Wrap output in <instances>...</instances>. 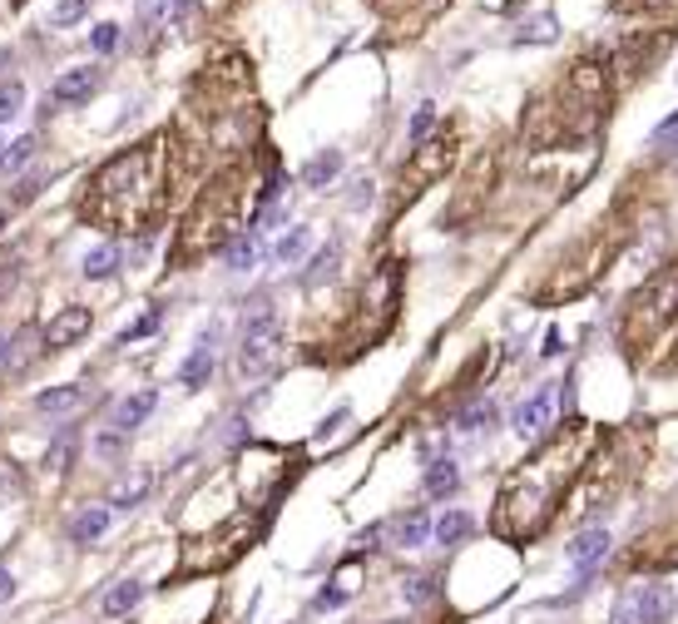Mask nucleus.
Masks as SVG:
<instances>
[{"instance_id": "obj_18", "label": "nucleus", "mask_w": 678, "mask_h": 624, "mask_svg": "<svg viewBox=\"0 0 678 624\" xmlns=\"http://www.w3.org/2000/svg\"><path fill=\"white\" fill-rule=\"evenodd\" d=\"M114 268H119V248L114 243H100V248L84 253V278H110Z\"/></svg>"}, {"instance_id": "obj_14", "label": "nucleus", "mask_w": 678, "mask_h": 624, "mask_svg": "<svg viewBox=\"0 0 678 624\" xmlns=\"http://www.w3.org/2000/svg\"><path fill=\"white\" fill-rule=\"evenodd\" d=\"M104 531H110V511H104V505H94V511H80L75 521H70V541H75V545L100 541Z\"/></svg>"}, {"instance_id": "obj_32", "label": "nucleus", "mask_w": 678, "mask_h": 624, "mask_svg": "<svg viewBox=\"0 0 678 624\" xmlns=\"http://www.w3.org/2000/svg\"><path fill=\"white\" fill-rule=\"evenodd\" d=\"M431 124H436V110H431V104H421V110H416V120H411V144H421V139H426V130H431Z\"/></svg>"}, {"instance_id": "obj_31", "label": "nucleus", "mask_w": 678, "mask_h": 624, "mask_svg": "<svg viewBox=\"0 0 678 624\" xmlns=\"http://www.w3.org/2000/svg\"><path fill=\"white\" fill-rule=\"evenodd\" d=\"M164 10H168V0H139V25H144V30H158Z\"/></svg>"}, {"instance_id": "obj_33", "label": "nucleus", "mask_w": 678, "mask_h": 624, "mask_svg": "<svg viewBox=\"0 0 678 624\" xmlns=\"http://www.w3.org/2000/svg\"><path fill=\"white\" fill-rule=\"evenodd\" d=\"M491 421H495V407H475L461 417V431H481V427H491Z\"/></svg>"}, {"instance_id": "obj_13", "label": "nucleus", "mask_w": 678, "mask_h": 624, "mask_svg": "<svg viewBox=\"0 0 678 624\" xmlns=\"http://www.w3.org/2000/svg\"><path fill=\"white\" fill-rule=\"evenodd\" d=\"M84 397H90L84 387H50V391H40V397H35V411H40V417H55V411H75V407H84Z\"/></svg>"}, {"instance_id": "obj_8", "label": "nucleus", "mask_w": 678, "mask_h": 624, "mask_svg": "<svg viewBox=\"0 0 678 624\" xmlns=\"http://www.w3.org/2000/svg\"><path fill=\"white\" fill-rule=\"evenodd\" d=\"M100 84H104L100 70H94V65H80V70H70V75L55 80L50 104H70V110H80V104H90L94 94H100Z\"/></svg>"}, {"instance_id": "obj_11", "label": "nucleus", "mask_w": 678, "mask_h": 624, "mask_svg": "<svg viewBox=\"0 0 678 624\" xmlns=\"http://www.w3.org/2000/svg\"><path fill=\"white\" fill-rule=\"evenodd\" d=\"M158 407V391L154 387H144V391H134L129 401H119V407H114V431H119V437H129L134 427H139L144 417H149V411Z\"/></svg>"}, {"instance_id": "obj_36", "label": "nucleus", "mask_w": 678, "mask_h": 624, "mask_svg": "<svg viewBox=\"0 0 678 624\" xmlns=\"http://www.w3.org/2000/svg\"><path fill=\"white\" fill-rule=\"evenodd\" d=\"M15 595V580H10V570H0V600Z\"/></svg>"}, {"instance_id": "obj_10", "label": "nucleus", "mask_w": 678, "mask_h": 624, "mask_svg": "<svg viewBox=\"0 0 678 624\" xmlns=\"http://www.w3.org/2000/svg\"><path fill=\"white\" fill-rule=\"evenodd\" d=\"M90 327H94L90 308H65V312L55 317V322L45 327V347H70V342H80Z\"/></svg>"}, {"instance_id": "obj_23", "label": "nucleus", "mask_w": 678, "mask_h": 624, "mask_svg": "<svg viewBox=\"0 0 678 624\" xmlns=\"http://www.w3.org/2000/svg\"><path fill=\"white\" fill-rule=\"evenodd\" d=\"M224 253H228V268H253V253H258V234H238V238H228L224 243Z\"/></svg>"}, {"instance_id": "obj_6", "label": "nucleus", "mask_w": 678, "mask_h": 624, "mask_svg": "<svg viewBox=\"0 0 678 624\" xmlns=\"http://www.w3.org/2000/svg\"><path fill=\"white\" fill-rule=\"evenodd\" d=\"M673 610V595L669 585H659V580H639V585H629L619 595V605H614L609 624H664V615Z\"/></svg>"}, {"instance_id": "obj_24", "label": "nucleus", "mask_w": 678, "mask_h": 624, "mask_svg": "<svg viewBox=\"0 0 678 624\" xmlns=\"http://www.w3.org/2000/svg\"><path fill=\"white\" fill-rule=\"evenodd\" d=\"M30 154H35V139H15V144H5V154H0V168H5V174H15V168H25Z\"/></svg>"}, {"instance_id": "obj_17", "label": "nucleus", "mask_w": 678, "mask_h": 624, "mask_svg": "<svg viewBox=\"0 0 678 624\" xmlns=\"http://www.w3.org/2000/svg\"><path fill=\"white\" fill-rule=\"evenodd\" d=\"M426 531H431V521H426V511H411V515H401L396 525H391V535H396V545H421L426 541Z\"/></svg>"}, {"instance_id": "obj_19", "label": "nucleus", "mask_w": 678, "mask_h": 624, "mask_svg": "<svg viewBox=\"0 0 678 624\" xmlns=\"http://www.w3.org/2000/svg\"><path fill=\"white\" fill-rule=\"evenodd\" d=\"M337 168H342V154H337V149H327V154H317L312 164L302 168V184H307V188H322L327 178H337Z\"/></svg>"}, {"instance_id": "obj_25", "label": "nucleus", "mask_w": 678, "mask_h": 624, "mask_svg": "<svg viewBox=\"0 0 678 624\" xmlns=\"http://www.w3.org/2000/svg\"><path fill=\"white\" fill-rule=\"evenodd\" d=\"M90 45L100 50V55H114V50H119V25H114V20H104V25H94Z\"/></svg>"}, {"instance_id": "obj_5", "label": "nucleus", "mask_w": 678, "mask_h": 624, "mask_svg": "<svg viewBox=\"0 0 678 624\" xmlns=\"http://www.w3.org/2000/svg\"><path fill=\"white\" fill-rule=\"evenodd\" d=\"M272 352H278V312H272L268 302H258V308L248 312V327H243V352H238L243 377L268 372Z\"/></svg>"}, {"instance_id": "obj_20", "label": "nucleus", "mask_w": 678, "mask_h": 624, "mask_svg": "<svg viewBox=\"0 0 678 624\" xmlns=\"http://www.w3.org/2000/svg\"><path fill=\"white\" fill-rule=\"evenodd\" d=\"M144 600V585L139 580H124V585H114L110 595H104V615H124V610H134Z\"/></svg>"}, {"instance_id": "obj_37", "label": "nucleus", "mask_w": 678, "mask_h": 624, "mask_svg": "<svg viewBox=\"0 0 678 624\" xmlns=\"http://www.w3.org/2000/svg\"><path fill=\"white\" fill-rule=\"evenodd\" d=\"M5 357H10V337L0 332V367H5Z\"/></svg>"}, {"instance_id": "obj_34", "label": "nucleus", "mask_w": 678, "mask_h": 624, "mask_svg": "<svg viewBox=\"0 0 678 624\" xmlns=\"http://www.w3.org/2000/svg\"><path fill=\"white\" fill-rule=\"evenodd\" d=\"M520 35H530V40H555V20L540 15V20H530V30H520Z\"/></svg>"}, {"instance_id": "obj_9", "label": "nucleus", "mask_w": 678, "mask_h": 624, "mask_svg": "<svg viewBox=\"0 0 678 624\" xmlns=\"http://www.w3.org/2000/svg\"><path fill=\"white\" fill-rule=\"evenodd\" d=\"M549 411H555V391H535V397L525 401L520 411H515V431H520L525 441H535V437H545V427H549Z\"/></svg>"}, {"instance_id": "obj_3", "label": "nucleus", "mask_w": 678, "mask_h": 624, "mask_svg": "<svg viewBox=\"0 0 678 624\" xmlns=\"http://www.w3.org/2000/svg\"><path fill=\"white\" fill-rule=\"evenodd\" d=\"M238 214H243V174H218L204 194L194 198L178 234V258H198V253L218 248V243L238 238Z\"/></svg>"}, {"instance_id": "obj_22", "label": "nucleus", "mask_w": 678, "mask_h": 624, "mask_svg": "<svg viewBox=\"0 0 678 624\" xmlns=\"http://www.w3.org/2000/svg\"><path fill=\"white\" fill-rule=\"evenodd\" d=\"M455 481H461V471H455V461H451V456L431 461V471H426V491H431V495H451V491H455Z\"/></svg>"}, {"instance_id": "obj_4", "label": "nucleus", "mask_w": 678, "mask_h": 624, "mask_svg": "<svg viewBox=\"0 0 678 624\" xmlns=\"http://www.w3.org/2000/svg\"><path fill=\"white\" fill-rule=\"evenodd\" d=\"M678 312V273H664V278H654L649 288L634 298V312H629V337H649L659 332L664 322Z\"/></svg>"}, {"instance_id": "obj_35", "label": "nucleus", "mask_w": 678, "mask_h": 624, "mask_svg": "<svg viewBox=\"0 0 678 624\" xmlns=\"http://www.w3.org/2000/svg\"><path fill=\"white\" fill-rule=\"evenodd\" d=\"M426 595H431V580H426V575L406 580V600H411V605H416V600H426Z\"/></svg>"}, {"instance_id": "obj_26", "label": "nucleus", "mask_w": 678, "mask_h": 624, "mask_svg": "<svg viewBox=\"0 0 678 624\" xmlns=\"http://www.w3.org/2000/svg\"><path fill=\"white\" fill-rule=\"evenodd\" d=\"M90 5H94V0H60L55 15H50V25H75V20H80Z\"/></svg>"}, {"instance_id": "obj_7", "label": "nucleus", "mask_w": 678, "mask_h": 624, "mask_svg": "<svg viewBox=\"0 0 678 624\" xmlns=\"http://www.w3.org/2000/svg\"><path fill=\"white\" fill-rule=\"evenodd\" d=\"M451 149H455V144H451V134H441V139L421 144V149H416V158H411V168L401 174V194H406V198H411V194H421V184H426V178H436L441 168L451 164Z\"/></svg>"}, {"instance_id": "obj_12", "label": "nucleus", "mask_w": 678, "mask_h": 624, "mask_svg": "<svg viewBox=\"0 0 678 624\" xmlns=\"http://www.w3.org/2000/svg\"><path fill=\"white\" fill-rule=\"evenodd\" d=\"M604 555H609V531H604V525H595V531H585L575 545H569V560H575V570H579V575H589V570H595Z\"/></svg>"}, {"instance_id": "obj_29", "label": "nucleus", "mask_w": 678, "mask_h": 624, "mask_svg": "<svg viewBox=\"0 0 678 624\" xmlns=\"http://www.w3.org/2000/svg\"><path fill=\"white\" fill-rule=\"evenodd\" d=\"M15 114H20V84L10 80V84H0V124L15 120Z\"/></svg>"}, {"instance_id": "obj_15", "label": "nucleus", "mask_w": 678, "mask_h": 624, "mask_svg": "<svg viewBox=\"0 0 678 624\" xmlns=\"http://www.w3.org/2000/svg\"><path fill=\"white\" fill-rule=\"evenodd\" d=\"M208 372H214V347L204 342V347H194V357H188L184 367H178V382H184L188 391H198L208 382Z\"/></svg>"}, {"instance_id": "obj_27", "label": "nucleus", "mask_w": 678, "mask_h": 624, "mask_svg": "<svg viewBox=\"0 0 678 624\" xmlns=\"http://www.w3.org/2000/svg\"><path fill=\"white\" fill-rule=\"evenodd\" d=\"M337 268V243H327L322 253L312 258V268H307V283H317V278H327V273Z\"/></svg>"}, {"instance_id": "obj_2", "label": "nucleus", "mask_w": 678, "mask_h": 624, "mask_svg": "<svg viewBox=\"0 0 678 624\" xmlns=\"http://www.w3.org/2000/svg\"><path fill=\"white\" fill-rule=\"evenodd\" d=\"M589 441H595V431H589V427H569L565 437L549 441V446L540 451V456L530 461L525 471H515L511 481H505V491H501V515H495L501 535L525 541V535H535L540 525L555 515L559 491H565L569 475L579 471V461H585Z\"/></svg>"}, {"instance_id": "obj_1", "label": "nucleus", "mask_w": 678, "mask_h": 624, "mask_svg": "<svg viewBox=\"0 0 678 624\" xmlns=\"http://www.w3.org/2000/svg\"><path fill=\"white\" fill-rule=\"evenodd\" d=\"M164 188H168V139L154 134V139L129 144L124 154L94 168L80 198V218L100 228H119V234H144L164 208Z\"/></svg>"}, {"instance_id": "obj_16", "label": "nucleus", "mask_w": 678, "mask_h": 624, "mask_svg": "<svg viewBox=\"0 0 678 624\" xmlns=\"http://www.w3.org/2000/svg\"><path fill=\"white\" fill-rule=\"evenodd\" d=\"M149 485H154V475H149V471H134V475H124V481L114 485L110 505H119V511H129V505H139V495H149Z\"/></svg>"}, {"instance_id": "obj_28", "label": "nucleus", "mask_w": 678, "mask_h": 624, "mask_svg": "<svg viewBox=\"0 0 678 624\" xmlns=\"http://www.w3.org/2000/svg\"><path fill=\"white\" fill-rule=\"evenodd\" d=\"M158 317H164V312H158V308H149V312H144L134 327H124V337H119V342H139V337H149L154 327H158Z\"/></svg>"}, {"instance_id": "obj_21", "label": "nucleus", "mask_w": 678, "mask_h": 624, "mask_svg": "<svg viewBox=\"0 0 678 624\" xmlns=\"http://www.w3.org/2000/svg\"><path fill=\"white\" fill-rule=\"evenodd\" d=\"M471 531H475V521L465 511H451V515H441V521H436V541L441 545H461Z\"/></svg>"}, {"instance_id": "obj_30", "label": "nucleus", "mask_w": 678, "mask_h": 624, "mask_svg": "<svg viewBox=\"0 0 678 624\" xmlns=\"http://www.w3.org/2000/svg\"><path fill=\"white\" fill-rule=\"evenodd\" d=\"M302 248H307V228H292V234L282 238V243H278V248H272V253H278L282 263H292V258H298Z\"/></svg>"}]
</instances>
